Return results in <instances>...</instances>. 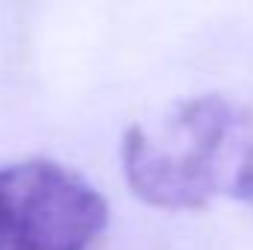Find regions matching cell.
<instances>
[{
    "instance_id": "1",
    "label": "cell",
    "mask_w": 253,
    "mask_h": 250,
    "mask_svg": "<svg viewBox=\"0 0 253 250\" xmlns=\"http://www.w3.org/2000/svg\"><path fill=\"white\" fill-rule=\"evenodd\" d=\"M253 150L251 118L221 94L180 103L156 126H132L124 135L129 188L159 209H200L233 183Z\"/></svg>"
},
{
    "instance_id": "3",
    "label": "cell",
    "mask_w": 253,
    "mask_h": 250,
    "mask_svg": "<svg viewBox=\"0 0 253 250\" xmlns=\"http://www.w3.org/2000/svg\"><path fill=\"white\" fill-rule=\"evenodd\" d=\"M233 194L253 203V150L248 153V159H245V165H242V171H239V177L233 183Z\"/></svg>"
},
{
    "instance_id": "2",
    "label": "cell",
    "mask_w": 253,
    "mask_h": 250,
    "mask_svg": "<svg viewBox=\"0 0 253 250\" xmlns=\"http://www.w3.org/2000/svg\"><path fill=\"white\" fill-rule=\"evenodd\" d=\"M106 227V200L50 159L0 168V250H88Z\"/></svg>"
}]
</instances>
